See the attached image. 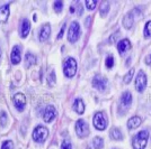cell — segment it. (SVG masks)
Masks as SVG:
<instances>
[{
  "label": "cell",
  "instance_id": "1",
  "mask_svg": "<svg viewBox=\"0 0 151 149\" xmlns=\"http://www.w3.org/2000/svg\"><path fill=\"white\" fill-rule=\"evenodd\" d=\"M148 131L142 130L133 137L132 145L134 149H145L148 141Z\"/></svg>",
  "mask_w": 151,
  "mask_h": 149
},
{
  "label": "cell",
  "instance_id": "2",
  "mask_svg": "<svg viewBox=\"0 0 151 149\" xmlns=\"http://www.w3.org/2000/svg\"><path fill=\"white\" fill-rule=\"evenodd\" d=\"M63 72L64 75L68 76V77H72L77 72V62H76L75 58L69 57L67 58V61L63 64Z\"/></svg>",
  "mask_w": 151,
  "mask_h": 149
},
{
  "label": "cell",
  "instance_id": "3",
  "mask_svg": "<svg viewBox=\"0 0 151 149\" xmlns=\"http://www.w3.org/2000/svg\"><path fill=\"white\" fill-rule=\"evenodd\" d=\"M49 136V130L43 126H38L33 131V139L36 143H44Z\"/></svg>",
  "mask_w": 151,
  "mask_h": 149
},
{
  "label": "cell",
  "instance_id": "4",
  "mask_svg": "<svg viewBox=\"0 0 151 149\" xmlns=\"http://www.w3.org/2000/svg\"><path fill=\"white\" fill-rule=\"evenodd\" d=\"M80 36V26L77 21H72L68 31V39L71 43H76Z\"/></svg>",
  "mask_w": 151,
  "mask_h": 149
},
{
  "label": "cell",
  "instance_id": "5",
  "mask_svg": "<svg viewBox=\"0 0 151 149\" xmlns=\"http://www.w3.org/2000/svg\"><path fill=\"white\" fill-rule=\"evenodd\" d=\"M93 122L96 129L98 130H105L107 127V119L105 117V114L103 112H97L94 116Z\"/></svg>",
  "mask_w": 151,
  "mask_h": 149
},
{
  "label": "cell",
  "instance_id": "6",
  "mask_svg": "<svg viewBox=\"0 0 151 149\" xmlns=\"http://www.w3.org/2000/svg\"><path fill=\"white\" fill-rule=\"evenodd\" d=\"M76 133L78 135V137H80V138H85V137H87L89 135V128H88V124L86 123L83 120H78L77 122H76Z\"/></svg>",
  "mask_w": 151,
  "mask_h": 149
},
{
  "label": "cell",
  "instance_id": "7",
  "mask_svg": "<svg viewBox=\"0 0 151 149\" xmlns=\"http://www.w3.org/2000/svg\"><path fill=\"white\" fill-rule=\"evenodd\" d=\"M147 87V75L143 71H140L137 75V79H135V89L137 91L142 93Z\"/></svg>",
  "mask_w": 151,
  "mask_h": 149
},
{
  "label": "cell",
  "instance_id": "8",
  "mask_svg": "<svg viewBox=\"0 0 151 149\" xmlns=\"http://www.w3.org/2000/svg\"><path fill=\"white\" fill-rule=\"evenodd\" d=\"M93 87L98 91H105L107 87L106 77H103L101 75H96L93 80Z\"/></svg>",
  "mask_w": 151,
  "mask_h": 149
},
{
  "label": "cell",
  "instance_id": "9",
  "mask_svg": "<svg viewBox=\"0 0 151 149\" xmlns=\"http://www.w3.org/2000/svg\"><path fill=\"white\" fill-rule=\"evenodd\" d=\"M14 104L18 111H23L26 106V98L23 93H16L14 95Z\"/></svg>",
  "mask_w": 151,
  "mask_h": 149
},
{
  "label": "cell",
  "instance_id": "10",
  "mask_svg": "<svg viewBox=\"0 0 151 149\" xmlns=\"http://www.w3.org/2000/svg\"><path fill=\"white\" fill-rule=\"evenodd\" d=\"M57 117V110L53 106H47L45 108L44 113H43V119L45 122H51L52 120Z\"/></svg>",
  "mask_w": 151,
  "mask_h": 149
},
{
  "label": "cell",
  "instance_id": "11",
  "mask_svg": "<svg viewBox=\"0 0 151 149\" xmlns=\"http://www.w3.org/2000/svg\"><path fill=\"white\" fill-rule=\"evenodd\" d=\"M131 103H132V94L130 92H124L121 96V106L124 110H127Z\"/></svg>",
  "mask_w": 151,
  "mask_h": 149
},
{
  "label": "cell",
  "instance_id": "12",
  "mask_svg": "<svg viewBox=\"0 0 151 149\" xmlns=\"http://www.w3.org/2000/svg\"><path fill=\"white\" fill-rule=\"evenodd\" d=\"M20 58H22V55H20V47L18 45L14 46L13 50H12V54H10V60H12V63L13 64H18L20 62Z\"/></svg>",
  "mask_w": 151,
  "mask_h": 149
},
{
  "label": "cell",
  "instance_id": "13",
  "mask_svg": "<svg viewBox=\"0 0 151 149\" xmlns=\"http://www.w3.org/2000/svg\"><path fill=\"white\" fill-rule=\"evenodd\" d=\"M29 31H31V23H29V20L26 18L23 19V21L20 24V35H22V37H27Z\"/></svg>",
  "mask_w": 151,
  "mask_h": 149
},
{
  "label": "cell",
  "instance_id": "14",
  "mask_svg": "<svg viewBox=\"0 0 151 149\" xmlns=\"http://www.w3.org/2000/svg\"><path fill=\"white\" fill-rule=\"evenodd\" d=\"M50 34H51L50 25H49V24L43 25V27H42V28H41V31H40V36H38L40 40H41V42H45V40L49 38Z\"/></svg>",
  "mask_w": 151,
  "mask_h": 149
},
{
  "label": "cell",
  "instance_id": "15",
  "mask_svg": "<svg viewBox=\"0 0 151 149\" xmlns=\"http://www.w3.org/2000/svg\"><path fill=\"white\" fill-rule=\"evenodd\" d=\"M131 48V43L129 39H122L119 42V45H117V50L120 52V54H124L126 50H129Z\"/></svg>",
  "mask_w": 151,
  "mask_h": 149
},
{
  "label": "cell",
  "instance_id": "16",
  "mask_svg": "<svg viewBox=\"0 0 151 149\" xmlns=\"http://www.w3.org/2000/svg\"><path fill=\"white\" fill-rule=\"evenodd\" d=\"M141 122H142L141 118L138 117V116H134V117H132V118H130V120L127 121V128H129L130 130L137 129L139 126L141 124Z\"/></svg>",
  "mask_w": 151,
  "mask_h": 149
},
{
  "label": "cell",
  "instance_id": "17",
  "mask_svg": "<svg viewBox=\"0 0 151 149\" xmlns=\"http://www.w3.org/2000/svg\"><path fill=\"white\" fill-rule=\"evenodd\" d=\"M134 24V16L133 13H129L125 15V17L123 18V26L125 27L126 29H130Z\"/></svg>",
  "mask_w": 151,
  "mask_h": 149
},
{
  "label": "cell",
  "instance_id": "18",
  "mask_svg": "<svg viewBox=\"0 0 151 149\" xmlns=\"http://www.w3.org/2000/svg\"><path fill=\"white\" fill-rule=\"evenodd\" d=\"M73 109L79 114H82L85 112V103H83V101L80 98L75 100V102H73Z\"/></svg>",
  "mask_w": 151,
  "mask_h": 149
},
{
  "label": "cell",
  "instance_id": "19",
  "mask_svg": "<svg viewBox=\"0 0 151 149\" xmlns=\"http://www.w3.org/2000/svg\"><path fill=\"white\" fill-rule=\"evenodd\" d=\"M8 17H9V6L5 5L0 7V23H6Z\"/></svg>",
  "mask_w": 151,
  "mask_h": 149
},
{
  "label": "cell",
  "instance_id": "20",
  "mask_svg": "<svg viewBox=\"0 0 151 149\" xmlns=\"http://www.w3.org/2000/svg\"><path fill=\"white\" fill-rule=\"evenodd\" d=\"M109 136H111V138L114 139V140H121V139L123 138L122 132H121V130L117 129V128H113V129L111 130V132H109Z\"/></svg>",
  "mask_w": 151,
  "mask_h": 149
},
{
  "label": "cell",
  "instance_id": "21",
  "mask_svg": "<svg viewBox=\"0 0 151 149\" xmlns=\"http://www.w3.org/2000/svg\"><path fill=\"white\" fill-rule=\"evenodd\" d=\"M25 62L27 66L34 65V64L36 63V57H35L34 54H32V53H27L25 55Z\"/></svg>",
  "mask_w": 151,
  "mask_h": 149
},
{
  "label": "cell",
  "instance_id": "22",
  "mask_svg": "<svg viewBox=\"0 0 151 149\" xmlns=\"http://www.w3.org/2000/svg\"><path fill=\"white\" fill-rule=\"evenodd\" d=\"M93 146H94L95 149H101L103 146H104V141L101 137H95L93 139Z\"/></svg>",
  "mask_w": 151,
  "mask_h": 149
},
{
  "label": "cell",
  "instance_id": "23",
  "mask_svg": "<svg viewBox=\"0 0 151 149\" xmlns=\"http://www.w3.org/2000/svg\"><path fill=\"white\" fill-rule=\"evenodd\" d=\"M109 11V2L108 1H104L101 6V15L103 17H105Z\"/></svg>",
  "mask_w": 151,
  "mask_h": 149
},
{
  "label": "cell",
  "instance_id": "24",
  "mask_svg": "<svg viewBox=\"0 0 151 149\" xmlns=\"http://www.w3.org/2000/svg\"><path fill=\"white\" fill-rule=\"evenodd\" d=\"M145 38H150L151 37V20H149L145 26V31H143Z\"/></svg>",
  "mask_w": 151,
  "mask_h": 149
},
{
  "label": "cell",
  "instance_id": "25",
  "mask_svg": "<svg viewBox=\"0 0 151 149\" xmlns=\"http://www.w3.org/2000/svg\"><path fill=\"white\" fill-rule=\"evenodd\" d=\"M133 75H134V68H131V70H130V72L124 76V80H123V81H124L125 84H129V83H130V81L132 80Z\"/></svg>",
  "mask_w": 151,
  "mask_h": 149
},
{
  "label": "cell",
  "instance_id": "26",
  "mask_svg": "<svg viewBox=\"0 0 151 149\" xmlns=\"http://www.w3.org/2000/svg\"><path fill=\"white\" fill-rule=\"evenodd\" d=\"M85 5H86L88 10H93V9H95L96 5H97V1H96V0H87V1L85 2Z\"/></svg>",
  "mask_w": 151,
  "mask_h": 149
},
{
  "label": "cell",
  "instance_id": "27",
  "mask_svg": "<svg viewBox=\"0 0 151 149\" xmlns=\"http://www.w3.org/2000/svg\"><path fill=\"white\" fill-rule=\"evenodd\" d=\"M105 63H106V67L107 68H112L114 66V57L112 55H108L106 57V61H105Z\"/></svg>",
  "mask_w": 151,
  "mask_h": 149
},
{
  "label": "cell",
  "instance_id": "28",
  "mask_svg": "<svg viewBox=\"0 0 151 149\" xmlns=\"http://www.w3.org/2000/svg\"><path fill=\"white\" fill-rule=\"evenodd\" d=\"M53 7H54V10H55L57 13H61V10H62V8H63V2L60 1V0H58V1L54 2Z\"/></svg>",
  "mask_w": 151,
  "mask_h": 149
},
{
  "label": "cell",
  "instance_id": "29",
  "mask_svg": "<svg viewBox=\"0 0 151 149\" xmlns=\"http://www.w3.org/2000/svg\"><path fill=\"white\" fill-rule=\"evenodd\" d=\"M7 124V113L5 111L1 112V116H0V126H6Z\"/></svg>",
  "mask_w": 151,
  "mask_h": 149
},
{
  "label": "cell",
  "instance_id": "30",
  "mask_svg": "<svg viewBox=\"0 0 151 149\" xmlns=\"http://www.w3.org/2000/svg\"><path fill=\"white\" fill-rule=\"evenodd\" d=\"M13 148H14V143L10 140L5 141V143H2V146H1V149H13Z\"/></svg>",
  "mask_w": 151,
  "mask_h": 149
},
{
  "label": "cell",
  "instance_id": "31",
  "mask_svg": "<svg viewBox=\"0 0 151 149\" xmlns=\"http://www.w3.org/2000/svg\"><path fill=\"white\" fill-rule=\"evenodd\" d=\"M61 149H72V145L69 140H64L62 143V146H61Z\"/></svg>",
  "mask_w": 151,
  "mask_h": 149
},
{
  "label": "cell",
  "instance_id": "32",
  "mask_svg": "<svg viewBox=\"0 0 151 149\" xmlns=\"http://www.w3.org/2000/svg\"><path fill=\"white\" fill-rule=\"evenodd\" d=\"M119 35H120V31L114 33L113 35L111 36V38H109V42H111V43H115V42H116V38L119 37Z\"/></svg>",
  "mask_w": 151,
  "mask_h": 149
},
{
  "label": "cell",
  "instance_id": "33",
  "mask_svg": "<svg viewBox=\"0 0 151 149\" xmlns=\"http://www.w3.org/2000/svg\"><path fill=\"white\" fill-rule=\"evenodd\" d=\"M145 63L148 65H151V54H149V55L145 57Z\"/></svg>",
  "mask_w": 151,
  "mask_h": 149
},
{
  "label": "cell",
  "instance_id": "34",
  "mask_svg": "<svg viewBox=\"0 0 151 149\" xmlns=\"http://www.w3.org/2000/svg\"><path fill=\"white\" fill-rule=\"evenodd\" d=\"M64 28H65V24H64V25L62 26V28H61V31H60V34H59V35H58V38H59V39H60V38L62 37V35H63V31H64Z\"/></svg>",
  "mask_w": 151,
  "mask_h": 149
},
{
  "label": "cell",
  "instance_id": "35",
  "mask_svg": "<svg viewBox=\"0 0 151 149\" xmlns=\"http://www.w3.org/2000/svg\"><path fill=\"white\" fill-rule=\"evenodd\" d=\"M78 8H79V10H78V13H79V15H81V13H82V7L79 5V7H78Z\"/></svg>",
  "mask_w": 151,
  "mask_h": 149
},
{
  "label": "cell",
  "instance_id": "36",
  "mask_svg": "<svg viewBox=\"0 0 151 149\" xmlns=\"http://www.w3.org/2000/svg\"><path fill=\"white\" fill-rule=\"evenodd\" d=\"M87 149H90V148H87Z\"/></svg>",
  "mask_w": 151,
  "mask_h": 149
}]
</instances>
